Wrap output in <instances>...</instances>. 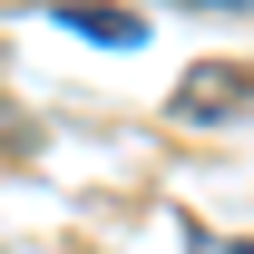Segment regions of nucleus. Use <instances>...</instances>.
Listing matches in <instances>:
<instances>
[{"mask_svg":"<svg viewBox=\"0 0 254 254\" xmlns=\"http://www.w3.org/2000/svg\"><path fill=\"white\" fill-rule=\"evenodd\" d=\"M59 20L78 39H108V49H137V10H98V0H59Z\"/></svg>","mask_w":254,"mask_h":254,"instance_id":"nucleus-2","label":"nucleus"},{"mask_svg":"<svg viewBox=\"0 0 254 254\" xmlns=\"http://www.w3.org/2000/svg\"><path fill=\"white\" fill-rule=\"evenodd\" d=\"M235 98H254V78H245V68H195L186 88H176V108H186V118H225Z\"/></svg>","mask_w":254,"mask_h":254,"instance_id":"nucleus-1","label":"nucleus"}]
</instances>
